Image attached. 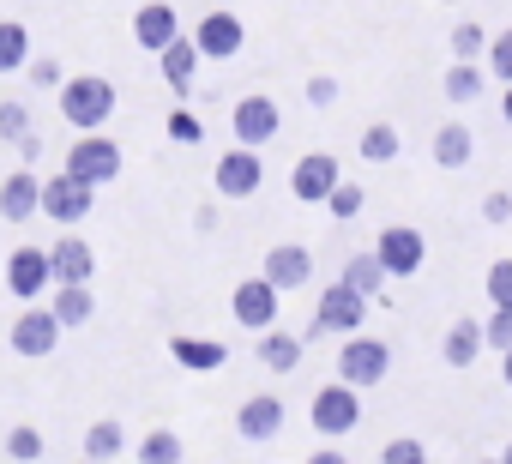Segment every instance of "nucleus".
I'll use <instances>...</instances> for the list:
<instances>
[{"mask_svg":"<svg viewBox=\"0 0 512 464\" xmlns=\"http://www.w3.org/2000/svg\"><path fill=\"white\" fill-rule=\"evenodd\" d=\"M368 320V296H356L350 284H326L320 302H314V338L320 332H338V338H356Z\"/></svg>","mask_w":512,"mask_h":464,"instance_id":"obj_9","label":"nucleus"},{"mask_svg":"<svg viewBox=\"0 0 512 464\" xmlns=\"http://www.w3.org/2000/svg\"><path fill=\"white\" fill-rule=\"evenodd\" d=\"M500 121H506V127H512V85H506V91H500Z\"/></svg>","mask_w":512,"mask_h":464,"instance_id":"obj_47","label":"nucleus"},{"mask_svg":"<svg viewBox=\"0 0 512 464\" xmlns=\"http://www.w3.org/2000/svg\"><path fill=\"white\" fill-rule=\"evenodd\" d=\"M187 31H181V13L169 7V0H145V7L133 13V43L139 49H151V55H163L169 43H181Z\"/></svg>","mask_w":512,"mask_h":464,"instance_id":"obj_15","label":"nucleus"},{"mask_svg":"<svg viewBox=\"0 0 512 464\" xmlns=\"http://www.w3.org/2000/svg\"><path fill=\"white\" fill-rule=\"evenodd\" d=\"M488 79H500V85H512V31H500L494 43H488Z\"/></svg>","mask_w":512,"mask_h":464,"instance_id":"obj_37","label":"nucleus"},{"mask_svg":"<svg viewBox=\"0 0 512 464\" xmlns=\"http://www.w3.org/2000/svg\"><path fill=\"white\" fill-rule=\"evenodd\" d=\"M380 464H428V446H422L416 434H398V440H386Z\"/></svg>","mask_w":512,"mask_h":464,"instance_id":"obj_36","label":"nucleus"},{"mask_svg":"<svg viewBox=\"0 0 512 464\" xmlns=\"http://www.w3.org/2000/svg\"><path fill=\"white\" fill-rule=\"evenodd\" d=\"M482 338H488V350H512V308H494L488 320H482Z\"/></svg>","mask_w":512,"mask_h":464,"instance_id":"obj_38","label":"nucleus"},{"mask_svg":"<svg viewBox=\"0 0 512 464\" xmlns=\"http://www.w3.org/2000/svg\"><path fill=\"white\" fill-rule=\"evenodd\" d=\"M7 458H19V464H37V458H43V434H37L31 422H19V428L7 434Z\"/></svg>","mask_w":512,"mask_h":464,"instance_id":"obj_34","label":"nucleus"},{"mask_svg":"<svg viewBox=\"0 0 512 464\" xmlns=\"http://www.w3.org/2000/svg\"><path fill=\"white\" fill-rule=\"evenodd\" d=\"M193 229H199V236H211V229H217V205H199L193 211Z\"/></svg>","mask_w":512,"mask_h":464,"instance_id":"obj_44","label":"nucleus"},{"mask_svg":"<svg viewBox=\"0 0 512 464\" xmlns=\"http://www.w3.org/2000/svg\"><path fill=\"white\" fill-rule=\"evenodd\" d=\"M229 127H235V145H247V151H266V145L278 139V127H284V109H278L266 91H253V97H241V103H235Z\"/></svg>","mask_w":512,"mask_h":464,"instance_id":"obj_10","label":"nucleus"},{"mask_svg":"<svg viewBox=\"0 0 512 464\" xmlns=\"http://www.w3.org/2000/svg\"><path fill=\"white\" fill-rule=\"evenodd\" d=\"M470 151H476L470 121H446V127L434 133V163H440V169H464V163H470Z\"/></svg>","mask_w":512,"mask_h":464,"instance_id":"obj_25","label":"nucleus"},{"mask_svg":"<svg viewBox=\"0 0 512 464\" xmlns=\"http://www.w3.org/2000/svg\"><path fill=\"white\" fill-rule=\"evenodd\" d=\"M308 416H314V434L344 440V434H356V428H362V392H356V386H344V380H332V386H320V392H314Z\"/></svg>","mask_w":512,"mask_h":464,"instance_id":"obj_3","label":"nucleus"},{"mask_svg":"<svg viewBox=\"0 0 512 464\" xmlns=\"http://www.w3.org/2000/svg\"><path fill=\"white\" fill-rule=\"evenodd\" d=\"M211 175H217V193H223V199H253V193L266 187V157L247 151V145H235V151L217 157Z\"/></svg>","mask_w":512,"mask_h":464,"instance_id":"obj_13","label":"nucleus"},{"mask_svg":"<svg viewBox=\"0 0 512 464\" xmlns=\"http://www.w3.org/2000/svg\"><path fill=\"white\" fill-rule=\"evenodd\" d=\"M127 452V428L115 422V416H103V422H91V434H85V458H97V464H109V458H121Z\"/></svg>","mask_w":512,"mask_h":464,"instance_id":"obj_29","label":"nucleus"},{"mask_svg":"<svg viewBox=\"0 0 512 464\" xmlns=\"http://www.w3.org/2000/svg\"><path fill=\"white\" fill-rule=\"evenodd\" d=\"M169 362H181L187 374H211V368L229 362V344L223 338H187V332H175L169 338Z\"/></svg>","mask_w":512,"mask_h":464,"instance_id":"obj_20","label":"nucleus"},{"mask_svg":"<svg viewBox=\"0 0 512 464\" xmlns=\"http://www.w3.org/2000/svg\"><path fill=\"white\" fill-rule=\"evenodd\" d=\"M0 217H7V223L43 217V175L37 169H13L7 181H0Z\"/></svg>","mask_w":512,"mask_h":464,"instance_id":"obj_16","label":"nucleus"},{"mask_svg":"<svg viewBox=\"0 0 512 464\" xmlns=\"http://www.w3.org/2000/svg\"><path fill=\"white\" fill-rule=\"evenodd\" d=\"M308 464H350V458H344V452H338V446H320V452H314V458H308Z\"/></svg>","mask_w":512,"mask_h":464,"instance_id":"obj_46","label":"nucleus"},{"mask_svg":"<svg viewBox=\"0 0 512 464\" xmlns=\"http://www.w3.org/2000/svg\"><path fill=\"white\" fill-rule=\"evenodd\" d=\"M482 85H488V67H476V61H452L446 79H440L446 103H458V109H470V103L482 97Z\"/></svg>","mask_w":512,"mask_h":464,"instance_id":"obj_24","label":"nucleus"},{"mask_svg":"<svg viewBox=\"0 0 512 464\" xmlns=\"http://www.w3.org/2000/svg\"><path fill=\"white\" fill-rule=\"evenodd\" d=\"M169 139H175V145H199V139H205V121H199L193 109H175V115H169Z\"/></svg>","mask_w":512,"mask_h":464,"instance_id":"obj_39","label":"nucleus"},{"mask_svg":"<svg viewBox=\"0 0 512 464\" xmlns=\"http://www.w3.org/2000/svg\"><path fill=\"white\" fill-rule=\"evenodd\" d=\"M500 464H512V440H506V452H500Z\"/></svg>","mask_w":512,"mask_h":464,"instance_id":"obj_49","label":"nucleus"},{"mask_svg":"<svg viewBox=\"0 0 512 464\" xmlns=\"http://www.w3.org/2000/svg\"><path fill=\"white\" fill-rule=\"evenodd\" d=\"M91 205H97V187H85L79 175H49L43 181V217L49 223H61V229H73L79 217H91Z\"/></svg>","mask_w":512,"mask_h":464,"instance_id":"obj_11","label":"nucleus"},{"mask_svg":"<svg viewBox=\"0 0 512 464\" xmlns=\"http://www.w3.org/2000/svg\"><path fill=\"white\" fill-rule=\"evenodd\" d=\"M386 368H392V350H386L380 338H368V332L344 338V350H338V380H344V386L368 392V386L386 380Z\"/></svg>","mask_w":512,"mask_h":464,"instance_id":"obj_5","label":"nucleus"},{"mask_svg":"<svg viewBox=\"0 0 512 464\" xmlns=\"http://www.w3.org/2000/svg\"><path fill=\"white\" fill-rule=\"evenodd\" d=\"M49 266H55V290H61V284H91L97 254H91V242H85V236H73V229H67V236L49 248Z\"/></svg>","mask_w":512,"mask_h":464,"instance_id":"obj_19","label":"nucleus"},{"mask_svg":"<svg viewBox=\"0 0 512 464\" xmlns=\"http://www.w3.org/2000/svg\"><path fill=\"white\" fill-rule=\"evenodd\" d=\"M25 73H31V85H37V91H61V85H67V73H61V61H31Z\"/></svg>","mask_w":512,"mask_h":464,"instance_id":"obj_41","label":"nucleus"},{"mask_svg":"<svg viewBox=\"0 0 512 464\" xmlns=\"http://www.w3.org/2000/svg\"><path fill=\"white\" fill-rule=\"evenodd\" d=\"M260 362H266L272 374H296V368H302V338H290V332H266V338H260Z\"/></svg>","mask_w":512,"mask_h":464,"instance_id":"obj_28","label":"nucleus"},{"mask_svg":"<svg viewBox=\"0 0 512 464\" xmlns=\"http://www.w3.org/2000/svg\"><path fill=\"white\" fill-rule=\"evenodd\" d=\"M482 464H500V458H482Z\"/></svg>","mask_w":512,"mask_h":464,"instance_id":"obj_50","label":"nucleus"},{"mask_svg":"<svg viewBox=\"0 0 512 464\" xmlns=\"http://www.w3.org/2000/svg\"><path fill=\"white\" fill-rule=\"evenodd\" d=\"M482 350H488V338H482V320H464V314H458V326L440 338V362H446V368H470Z\"/></svg>","mask_w":512,"mask_h":464,"instance_id":"obj_22","label":"nucleus"},{"mask_svg":"<svg viewBox=\"0 0 512 464\" xmlns=\"http://www.w3.org/2000/svg\"><path fill=\"white\" fill-rule=\"evenodd\" d=\"M488 31L482 25H452V61H488Z\"/></svg>","mask_w":512,"mask_h":464,"instance_id":"obj_32","label":"nucleus"},{"mask_svg":"<svg viewBox=\"0 0 512 464\" xmlns=\"http://www.w3.org/2000/svg\"><path fill=\"white\" fill-rule=\"evenodd\" d=\"M260 278L278 284V290H302V284H314V254L302 242H278V248H266V272Z\"/></svg>","mask_w":512,"mask_h":464,"instance_id":"obj_18","label":"nucleus"},{"mask_svg":"<svg viewBox=\"0 0 512 464\" xmlns=\"http://www.w3.org/2000/svg\"><path fill=\"white\" fill-rule=\"evenodd\" d=\"M482 223H512V193H506V187L482 193Z\"/></svg>","mask_w":512,"mask_h":464,"instance_id":"obj_42","label":"nucleus"},{"mask_svg":"<svg viewBox=\"0 0 512 464\" xmlns=\"http://www.w3.org/2000/svg\"><path fill=\"white\" fill-rule=\"evenodd\" d=\"M67 175H79L85 187H109L121 175V145L109 133H79L67 151Z\"/></svg>","mask_w":512,"mask_h":464,"instance_id":"obj_4","label":"nucleus"},{"mask_svg":"<svg viewBox=\"0 0 512 464\" xmlns=\"http://www.w3.org/2000/svg\"><path fill=\"white\" fill-rule=\"evenodd\" d=\"M308 103H314V109H332V103H338V79H332V73H314V79H308Z\"/></svg>","mask_w":512,"mask_h":464,"instance_id":"obj_43","label":"nucleus"},{"mask_svg":"<svg viewBox=\"0 0 512 464\" xmlns=\"http://www.w3.org/2000/svg\"><path fill=\"white\" fill-rule=\"evenodd\" d=\"M55 97H61V115H67L79 133H103V121L115 115V85H109L103 73H73Z\"/></svg>","mask_w":512,"mask_h":464,"instance_id":"obj_1","label":"nucleus"},{"mask_svg":"<svg viewBox=\"0 0 512 464\" xmlns=\"http://www.w3.org/2000/svg\"><path fill=\"white\" fill-rule=\"evenodd\" d=\"M338 284H350L356 296L380 302V296H386V266H380V254H374V248H368V254H350L344 272H338Z\"/></svg>","mask_w":512,"mask_h":464,"instance_id":"obj_23","label":"nucleus"},{"mask_svg":"<svg viewBox=\"0 0 512 464\" xmlns=\"http://www.w3.org/2000/svg\"><path fill=\"white\" fill-rule=\"evenodd\" d=\"M49 308H55V320H61V326H85V320L97 314V302H91V284H61V290L49 296Z\"/></svg>","mask_w":512,"mask_h":464,"instance_id":"obj_27","label":"nucleus"},{"mask_svg":"<svg viewBox=\"0 0 512 464\" xmlns=\"http://www.w3.org/2000/svg\"><path fill=\"white\" fill-rule=\"evenodd\" d=\"M79 464H97V458H79Z\"/></svg>","mask_w":512,"mask_h":464,"instance_id":"obj_51","label":"nucleus"},{"mask_svg":"<svg viewBox=\"0 0 512 464\" xmlns=\"http://www.w3.org/2000/svg\"><path fill=\"white\" fill-rule=\"evenodd\" d=\"M398 151H404V139H398L392 121H368V127H362V157H368V163H392Z\"/></svg>","mask_w":512,"mask_h":464,"instance_id":"obj_30","label":"nucleus"},{"mask_svg":"<svg viewBox=\"0 0 512 464\" xmlns=\"http://www.w3.org/2000/svg\"><path fill=\"white\" fill-rule=\"evenodd\" d=\"M61 332H67V326L55 320V308H43V302H37V308H25V314L13 320V332H7V344H13V350H19L25 362H43V356H55V344H61Z\"/></svg>","mask_w":512,"mask_h":464,"instance_id":"obj_12","label":"nucleus"},{"mask_svg":"<svg viewBox=\"0 0 512 464\" xmlns=\"http://www.w3.org/2000/svg\"><path fill=\"white\" fill-rule=\"evenodd\" d=\"M7 290L25 302V308H37L49 290H55V266H49V248H13L7 254Z\"/></svg>","mask_w":512,"mask_h":464,"instance_id":"obj_8","label":"nucleus"},{"mask_svg":"<svg viewBox=\"0 0 512 464\" xmlns=\"http://www.w3.org/2000/svg\"><path fill=\"white\" fill-rule=\"evenodd\" d=\"M19 157H25V169H31V163H37V157H43V139H37V133H31V139H25V145H19Z\"/></svg>","mask_w":512,"mask_h":464,"instance_id":"obj_45","label":"nucleus"},{"mask_svg":"<svg viewBox=\"0 0 512 464\" xmlns=\"http://www.w3.org/2000/svg\"><path fill=\"white\" fill-rule=\"evenodd\" d=\"M482 290H488V308H512V260H494Z\"/></svg>","mask_w":512,"mask_h":464,"instance_id":"obj_35","label":"nucleus"},{"mask_svg":"<svg viewBox=\"0 0 512 464\" xmlns=\"http://www.w3.org/2000/svg\"><path fill=\"white\" fill-rule=\"evenodd\" d=\"M187 37H193V49H199L205 61H235V55H241V43H247V25H241L235 13L211 7V13L187 31Z\"/></svg>","mask_w":512,"mask_h":464,"instance_id":"obj_14","label":"nucleus"},{"mask_svg":"<svg viewBox=\"0 0 512 464\" xmlns=\"http://www.w3.org/2000/svg\"><path fill=\"white\" fill-rule=\"evenodd\" d=\"M235 434L253 440V446H260V440H278V434H284V398H278V392L247 398V404L235 410Z\"/></svg>","mask_w":512,"mask_h":464,"instance_id":"obj_17","label":"nucleus"},{"mask_svg":"<svg viewBox=\"0 0 512 464\" xmlns=\"http://www.w3.org/2000/svg\"><path fill=\"white\" fill-rule=\"evenodd\" d=\"M500 380H506V386H512V350H506V356H500Z\"/></svg>","mask_w":512,"mask_h":464,"instance_id":"obj_48","label":"nucleus"},{"mask_svg":"<svg viewBox=\"0 0 512 464\" xmlns=\"http://www.w3.org/2000/svg\"><path fill=\"white\" fill-rule=\"evenodd\" d=\"M374 254H380L386 278H416V272L428 266V236H422L416 223H392V229H380Z\"/></svg>","mask_w":512,"mask_h":464,"instance_id":"obj_6","label":"nucleus"},{"mask_svg":"<svg viewBox=\"0 0 512 464\" xmlns=\"http://www.w3.org/2000/svg\"><path fill=\"white\" fill-rule=\"evenodd\" d=\"M362 205H368V193H362V181H344L338 193H332V217H362Z\"/></svg>","mask_w":512,"mask_h":464,"instance_id":"obj_40","label":"nucleus"},{"mask_svg":"<svg viewBox=\"0 0 512 464\" xmlns=\"http://www.w3.org/2000/svg\"><path fill=\"white\" fill-rule=\"evenodd\" d=\"M199 49H193V37H181V43H169L163 55H157V67H163V85L175 91V97H187L193 91V73H199Z\"/></svg>","mask_w":512,"mask_h":464,"instance_id":"obj_21","label":"nucleus"},{"mask_svg":"<svg viewBox=\"0 0 512 464\" xmlns=\"http://www.w3.org/2000/svg\"><path fill=\"white\" fill-rule=\"evenodd\" d=\"M229 314H235V326H247L253 338H266V332H278L284 290H278V284H266V278H241V284H235V296H229Z\"/></svg>","mask_w":512,"mask_h":464,"instance_id":"obj_2","label":"nucleus"},{"mask_svg":"<svg viewBox=\"0 0 512 464\" xmlns=\"http://www.w3.org/2000/svg\"><path fill=\"white\" fill-rule=\"evenodd\" d=\"M133 452H139V464H181V452H187V446H181V434H175V428H151Z\"/></svg>","mask_w":512,"mask_h":464,"instance_id":"obj_31","label":"nucleus"},{"mask_svg":"<svg viewBox=\"0 0 512 464\" xmlns=\"http://www.w3.org/2000/svg\"><path fill=\"white\" fill-rule=\"evenodd\" d=\"M31 133H37V127H31V109L7 97V103H0V139H7V145H25Z\"/></svg>","mask_w":512,"mask_h":464,"instance_id":"obj_33","label":"nucleus"},{"mask_svg":"<svg viewBox=\"0 0 512 464\" xmlns=\"http://www.w3.org/2000/svg\"><path fill=\"white\" fill-rule=\"evenodd\" d=\"M338 187H344V163H338L332 151H308V157H296V169H290V193H296L302 205H332Z\"/></svg>","mask_w":512,"mask_h":464,"instance_id":"obj_7","label":"nucleus"},{"mask_svg":"<svg viewBox=\"0 0 512 464\" xmlns=\"http://www.w3.org/2000/svg\"><path fill=\"white\" fill-rule=\"evenodd\" d=\"M37 55H31V31L19 19H0V73H25Z\"/></svg>","mask_w":512,"mask_h":464,"instance_id":"obj_26","label":"nucleus"}]
</instances>
